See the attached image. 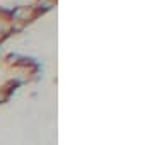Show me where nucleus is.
<instances>
[{"mask_svg": "<svg viewBox=\"0 0 154 145\" xmlns=\"http://www.w3.org/2000/svg\"><path fill=\"white\" fill-rule=\"evenodd\" d=\"M19 82H17L16 78H7V80H4L2 84H0V104L2 102H7V101L12 97V94H14V90L19 87Z\"/></svg>", "mask_w": 154, "mask_h": 145, "instance_id": "f257e3e1", "label": "nucleus"}]
</instances>
